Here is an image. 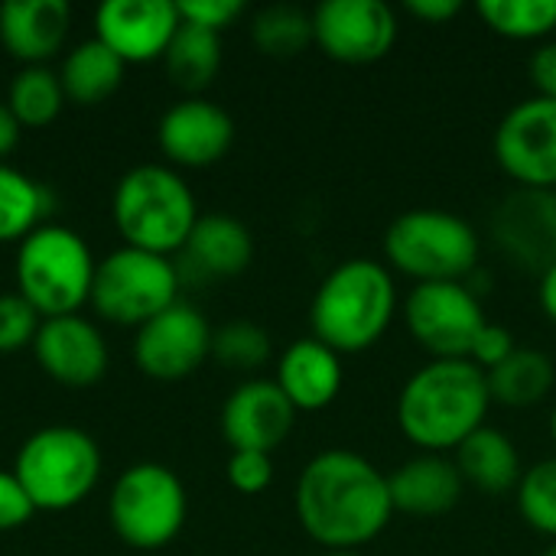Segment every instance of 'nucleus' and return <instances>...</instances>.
Wrapping results in <instances>:
<instances>
[{
    "instance_id": "obj_1",
    "label": "nucleus",
    "mask_w": 556,
    "mask_h": 556,
    "mask_svg": "<svg viewBox=\"0 0 556 556\" xmlns=\"http://www.w3.org/2000/svg\"><path fill=\"white\" fill-rule=\"evenodd\" d=\"M293 505L303 531L329 551L365 547L394 518L388 476L349 450L313 456L300 472Z\"/></svg>"
},
{
    "instance_id": "obj_2",
    "label": "nucleus",
    "mask_w": 556,
    "mask_h": 556,
    "mask_svg": "<svg viewBox=\"0 0 556 556\" xmlns=\"http://www.w3.org/2000/svg\"><path fill=\"white\" fill-rule=\"evenodd\" d=\"M489 378L469 358H433L407 378L397 397V427L424 453H456L485 427Z\"/></svg>"
},
{
    "instance_id": "obj_3",
    "label": "nucleus",
    "mask_w": 556,
    "mask_h": 556,
    "mask_svg": "<svg viewBox=\"0 0 556 556\" xmlns=\"http://www.w3.org/2000/svg\"><path fill=\"white\" fill-rule=\"evenodd\" d=\"M397 313V287L384 264L371 257L342 261L319 283L309 326L313 339L339 355H355L381 342Z\"/></svg>"
},
{
    "instance_id": "obj_4",
    "label": "nucleus",
    "mask_w": 556,
    "mask_h": 556,
    "mask_svg": "<svg viewBox=\"0 0 556 556\" xmlns=\"http://www.w3.org/2000/svg\"><path fill=\"white\" fill-rule=\"evenodd\" d=\"M195 222L192 189L166 166H137L114 189V225L124 248L169 257L186 248Z\"/></svg>"
},
{
    "instance_id": "obj_5",
    "label": "nucleus",
    "mask_w": 556,
    "mask_h": 556,
    "mask_svg": "<svg viewBox=\"0 0 556 556\" xmlns=\"http://www.w3.org/2000/svg\"><path fill=\"white\" fill-rule=\"evenodd\" d=\"M476 228L443 208H410L384 231V257L417 283H463L479 264Z\"/></svg>"
},
{
    "instance_id": "obj_6",
    "label": "nucleus",
    "mask_w": 556,
    "mask_h": 556,
    "mask_svg": "<svg viewBox=\"0 0 556 556\" xmlns=\"http://www.w3.org/2000/svg\"><path fill=\"white\" fill-rule=\"evenodd\" d=\"M94 270L98 264L81 235L62 225H39L16 254L20 296L46 319L75 316L91 300Z\"/></svg>"
},
{
    "instance_id": "obj_7",
    "label": "nucleus",
    "mask_w": 556,
    "mask_h": 556,
    "mask_svg": "<svg viewBox=\"0 0 556 556\" xmlns=\"http://www.w3.org/2000/svg\"><path fill=\"white\" fill-rule=\"evenodd\" d=\"M13 476L36 511H65L91 495L101 476L98 443L75 427H46L16 453Z\"/></svg>"
},
{
    "instance_id": "obj_8",
    "label": "nucleus",
    "mask_w": 556,
    "mask_h": 556,
    "mask_svg": "<svg viewBox=\"0 0 556 556\" xmlns=\"http://www.w3.org/2000/svg\"><path fill=\"white\" fill-rule=\"evenodd\" d=\"M173 303H179V270L169 257L121 248L94 270L91 306L117 326H143Z\"/></svg>"
},
{
    "instance_id": "obj_9",
    "label": "nucleus",
    "mask_w": 556,
    "mask_h": 556,
    "mask_svg": "<svg viewBox=\"0 0 556 556\" xmlns=\"http://www.w3.org/2000/svg\"><path fill=\"white\" fill-rule=\"evenodd\" d=\"M111 525L137 551L166 547L186 525V489L179 476L160 463L127 469L111 492Z\"/></svg>"
},
{
    "instance_id": "obj_10",
    "label": "nucleus",
    "mask_w": 556,
    "mask_h": 556,
    "mask_svg": "<svg viewBox=\"0 0 556 556\" xmlns=\"http://www.w3.org/2000/svg\"><path fill=\"white\" fill-rule=\"evenodd\" d=\"M404 323L433 358H469L489 319L466 283H417L404 300Z\"/></svg>"
},
{
    "instance_id": "obj_11",
    "label": "nucleus",
    "mask_w": 556,
    "mask_h": 556,
    "mask_svg": "<svg viewBox=\"0 0 556 556\" xmlns=\"http://www.w3.org/2000/svg\"><path fill=\"white\" fill-rule=\"evenodd\" d=\"M495 160L518 189L556 192V101L528 98L515 104L492 140Z\"/></svg>"
},
{
    "instance_id": "obj_12",
    "label": "nucleus",
    "mask_w": 556,
    "mask_h": 556,
    "mask_svg": "<svg viewBox=\"0 0 556 556\" xmlns=\"http://www.w3.org/2000/svg\"><path fill=\"white\" fill-rule=\"evenodd\" d=\"M397 16L384 0H326L313 10V42L336 62L371 65L397 42Z\"/></svg>"
},
{
    "instance_id": "obj_13",
    "label": "nucleus",
    "mask_w": 556,
    "mask_h": 556,
    "mask_svg": "<svg viewBox=\"0 0 556 556\" xmlns=\"http://www.w3.org/2000/svg\"><path fill=\"white\" fill-rule=\"evenodd\" d=\"M212 326L195 306L173 303L166 313L140 326L134 358L143 375L160 381H179L212 355Z\"/></svg>"
},
{
    "instance_id": "obj_14",
    "label": "nucleus",
    "mask_w": 556,
    "mask_h": 556,
    "mask_svg": "<svg viewBox=\"0 0 556 556\" xmlns=\"http://www.w3.org/2000/svg\"><path fill=\"white\" fill-rule=\"evenodd\" d=\"M495 244L521 267L544 274L556 264V192L554 189H515L492 215Z\"/></svg>"
},
{
    "instance_id": "obj_15",
    "label": "nucleus",
    "mask_w": 556,
    "mask_h": 556,
    "mask_svg": "<svg viewBox=\"0 0 556 556\" xmlns=\"http://www.w3.org/2000/svg\"><path fill=\"white\" fill-rule=\"evenodd\" d=\"M179 23L173 0H108L94 13V39H101L124 65L153 62L166 55Z\"/></svg>"
},
{
    "instance_id": "obj_16",
    "label": "nucleus",
    "mask_w": 556,
    "mask_h": 556,
    "mask_svg": "<svg viewBox=\"0 0 556 556\" xmlns=\"http://www.w3.org/2000/svg\"><path fill=\"white\" fill-rule=\"evenodd\" d=\"M296 407L283 397L277 381H244L222 407V433L231 453H274L293 430Z\"/></svg>"
},
{
    "instance_id": "obj_17",
    "label": "nucleus",
    "mask_w": 556,
    "mask_h": 556,
    "mask_svg": "<svg viewBox=\"0 0 556 556\" xmlns=\"http://www.w3.org/2000/svg\"><path fill=\"white\" fill-rule=\"evenodd\" d=\"M39 368L68 388H88L108 371V345L101 332L81 316L46 319L33 339Z\"/></svg>"
},
{
    "instance_id": "obj_18",
    "label": "nucleus",
    "mask_w": 556,
    "mask_h": 556,
    "mask_svg": "<svg viewBox=\"0 0 556 556\" xmlns=\"http://www.w3.org/2000/svg\"><path fill=\"white\" fill-rule=\"evenodd\" d=\"M160 150L179 163V166H212L218 163L231 143H235V121L228 117L225 108L205 101V98H189L173 104L163 121H160Z\"/></svg>"
},
{
    "instance_id": "obj_19",
    "label": "nucleus",
    "mask_w": 556,
    "mask_h": 556,
    "mask_svg": "<svg viewBox=\"0 0 556 556\" xmlns=\"http://www.w3.org/2000/svg\"><path fill=\"white\" fill-rule=\"evenodd\" d=\"M394 511L410 518H440L453 511L463 498V476L450 456L420 453L388 476Z\"/></svg>"
},
{
    "instance_id": "obj_20",
    "label": "nucleus",
    "mask_w": 556,
    "mask_h": 556,
    "mask_svg": "<svg viewBox=\"0 0 556 556\" xmlns=\"http://www.w3.org/2000/svg\"><path fill=\"white\" fill-rule=\"evenodd\" d=\"M277 388L283 397L300 410H323L329 407L345 381L342 355L323 345L319 339H300L287 345L277 362Z\"/></svg>"
},
{
    "instance_id": "obj_21",
    "label": "nucleus",
    "mask_w": 556,
    "mask_h": 556,
    "mask_svg": "<svg viewBox=\"0 0 556 556\" xmlns=\"http://www.w3.org/2000/svg\"><path fill=\"white\" fill-rule=\"evenodd\" d=\"M68 20L65 0H7L0 7V42L13 59L42 65L62 49Z\"/></svg>"
},
{
    "instance_id": "obj_22",
    "label": "nucleus",
    "mask_w": 556,
    "mask_h": 556,
    "mask_svg": "<svg viewBox=\"0 0 556 556\" xmlns=\"http://www.w3.org/2000/svg\"><path fill=\"white\" fill-rule=\"evenodd\" d=\"M453 463H456L463 482L476 485L485 495L518 492V485L525 479V466H521V453H518L515 440L489 424L482 430H476L453 453Z\"/></svg>"
},
{
    "instance_id": "obj_23",
    "label": "nucleus",
    "mask_w": 556,
    "mask_h": 556,
    "mask_svg": "<svg viewBox=\"0 0 556 556\" xmlns=\"http://www.w3.org/2000/svg\"><path fill=\"white\" fill-rule=\"evenodd\" d=\"M186 261L205 277H235L254 257L251 231L231 215H205L186 241Z\"/></svg>"
},
{
    "instance_id": "obj_24",
    "label": "nucleus",
    "mask_w": 556,
    "mask_h": 556,
    "mask_svg": "<svg viewBox=\"0 0 556 556\" xmlns=\"http://www.w3.org/2000/svg\"><path fill=\"white\" fill-rule=\"evenodd\" d=\"M492 401L505 407H534L541 404L556 384L554 358L541 349H515L498 368L485 371Z\"/></svg>"
},
{
    "instance_id": "obj_25",
    "label": "nucleus",
    "mask_w": 556,
    "mask_h": 556,
    "mask_svg": "<svg viewBox=\"0 0 556 556\" xmlns=\"http://www.w3.org/2000/svg\"><path fill=\"white\" fill-rule=\"evenodd\" d=\"M62 91L65 101L75 104H98L104 101L124 78V62L101 42V39H88L81 46H75L65 62H62Z\"/></svg>"
},
{
    "instance_id": "obj_26",
    "label": "nucleus",
    "mask_w": 556,
    "mask_h": 556,
    "mask_svg": "<svg viewBox=\"0 0 556 556\" xmlns=\"http://www.w3.org/2000/svg\"><path fill=\"white\" fill-rule=\"evenodd\" d=\"M166 75L182 91H202L215 81L222 68V39L218 33H208L192 23H179L166 55Z\"/></svg>"
},
{
    "instance_id": "obj_27",
    "label": "nucleus",
    "mask_w": 556,
    "mask_h": 556,
    "mask_svg": "<svg viewBox=\"0 0 556 556\" xmlns=\"http://www.w3.org/2000/svg\"><path fill=\"white\" fill-rule=\"evenodd\" d=\"M49 208V195L39 182L23 176L13 166L0 163V244L23 241L39 228V218Z\"/></svg>"
},
{
    "instance_id": "obj_28",
    "label": "nucleus",
    "mask_w": 556,
    "mask_h": 556,
    "mask_svg": "<svg viewBox=\"0 0 556 556\" xmlns=\"http://www.w3.org/2000/svg\"><path fill=\"white\" fill-rule=\"evenodd\" d=\"M62 104H65L62 78L46 65H26L13 78L7 98V108L13 111L20 127H46L49 121L59 117Z\"/></svg>"
},
{
    "instance_id": "obj_29",
    "label": "nucleus",
    "mask_w": 556,
    "mask_h": 556,
    "mask_svg": "<svg viewBox=\"0 0 556 556\" xmlns=\"http://www.w3.org/2000/svg\"><path fill=\"white\" fill-rule=\"evenodd\" d=\"M479 16L505 39H544L556 29V0H482Z\"/></svg>"
},
{
    "instance_id": "obj_30",
    "label": "nucleus",
    "mask_w": 556,
    "mask_h": 556,
    "mask_svg": "<svg viewBox=\"0 0 556 556\" xmlns=\"http://www.w3.org/2000/svg\"><path fill=\"white\" fill-rule=\"evenodd\" d=\"M251 36L264 55H274V59L300 55L313 42V13L290 7V3H274L254 16Z\"/></svg>"
},
{
    "instance_id": "obj_31",
    "label": "nucleus",
    "mask_w": 556,
    "mask_h": 556,
    "mask_svg": "<svg viewBox=\"0 0 556 556\" xmlns=\"http://www.w3.org/2000/svg\"><path fill=\"white\" fill-rule=\"evenodd\" d=\"M515 495L528 528L556 541V456L525 469V479Z\"/></svg>"
},
{
    "instance_id": "obj_32",
    "label": "nucleus",
    "mask_w": 556,
    "mask_h": 556,
    "mask_svg": "<svg viewBox=\"0 0 556 556\" xmlns=\"http://www.w3.org/2000/svg\"><path fill=\"white\" fill-rule=\"evenodd\" d=\"M212 355L235 371H254L270 358V336L254 323H228L212 336Z\"/></svg>"
},
{
    "instance_id": "obj_33",
    "label": "nucleus",
    "mask_w": 556,
    "mask_h": 556,
    "mask_svg": "<svg viewBox=\"0 0 556 556\" xmlns=\"http://www.w3.org/2000/svg\"><path fill=\"white\" fill-rule=\"evenodd\" d=\"M39 326V313L20 293L0 296V352H20L23 345H33Z\"/></svg>"
},
{
    "instance_id": "obj_34",
    "label": "nucleus",
    "mask_w": 556,
    "mask_h": 556,
    "mask_svg": "<svg viewBox=\"0 0 556 556\" xmlns=\"http://www.w3.org/2000/svg\"><path fill=\"white\" fill-rule=\"evenodd\" d=\"M228 482L241 492V495H261L270 482H274V459L270 453H231L228 459Z\"/></svg>"
},
{
    "instance_id": "obj_35",
    "label": "nucleus",
    "mask_w": 556,
    "mask_h": 556,
    "mask_svg": "<svg viewBox=\"0 0 556 556\" xmlns=\"http://www.w3.org/2000/svg\"><path fill=\"white\" fill-rule=\"evenodd\" d=\"M176 10L182 23L202 26L208 33H222L244 13V3L241 0H179Z\"/></svg>"
},
{
    "instance_id": "obj_36",
    "label": "nucleus",
    "mask_w": 556,
    "mask_h": 556,
    "mask_svg": "<svg viewBox=\"0 0 556 556\" xmlns=\"http://www.w3.org/2000/svg\"><path fill=\"white\" fill-rule=\"evenodd\" d=\"M515 336L505 329V326H498V323H485V329L479 332V339L472 342V352H469V362L472 365H479L482 371H492V368H498L505 358H511L515 355Z\"/></svg>"
},
{
    "instance_id": "obj_37",
    "label": "nucleus",
    "mask_w": 556,
    "mask_h": 556,
    "mask_svg": "<svg viewBox=\"0 0 556 556\" xmlns=\"http://www.w3.org/2000/svg\"><path fill=\"white\" fill-rule=\"evenodd\" d=\"M33 515H36V505L20 485V479L13 472H0V531L23 528Z\"/></svg>"
},
{
    "instance_id": "obj_38",
    "label": "nucleus",
    "mask_w": 556,
    "mask_h": 556,
    "mask_svg": "<svg viewBox=\"0 0 556 556\" xmlns=\"http://www.w3.org/2000/svg\"><path fill=\"white\" fill-rule=\"evenodd\" d=\"M531 81L538 88V98L556 101V42H544L534 55H531Z\"/></svg>"
},
{
    "instance_id": "obj_39",
    "label": "nucleus",
    "mask_w": 556,
    "mask_h": 556,
    "mask_svg": "<svg viewBox=\"0 0 556 556\" xmlns=\"http://www.w3.org/2000/svg\"><path fill=\"white\" fill-rule=\"evenodd\" d=\"M459 10H463L459 0H410V3H407V13H414V16L424 20V23H446V20H453Z\"/></svg>"
},
{
    "instance_id": "obj_40",
    "label": "nucleus",
    "mask_w": 556,
    "mask_h": 556,
    "mask_svg": "<svg viewBox=\"0 0 556 556\" xmlns=\"http://www.w3.org/2000/svg\"><path fill=\"white\" fill-rule=\"evenodd\" d=\"M20 121L13 117V111L7 104H0V156H7L16 143H20Z\"/></svg>"
},
{
    "instance_id": "obj_41",
    "label": "nucleus",
    "mask_w": 556,
    "mask_h": 556,
    "mask_svg": "<svg viewBox=\"0 0 556 556\" xmlns=\"http://www.w3.org/2000/svg\"><path fill=\"white\" fill-rule=\"evenodd\" d=\"M538 296H541V309H544V316H547V319L556 326V264L541 274V290H538Z\"/></svg>"
},
{
    "instance_id": "obj_42",
    "label": "nucleus",
    "mask_w": 556,
    "mask_h": 556,
    "mask_svg": "<svg viewBox=\"0 0 556 556\" xmlns=\"http://www.w3.org/2000/svg\"><path fill=\"white\" fill-rule=\"evenodd\" d=\"M326 556H362V554H355V551H329Z\"/></svg>"
},
{
    "instance_id": "obj_43",
    "label": "nucleus",
    "mask_w": 556,
    "mask_h": 556,
    "mask_svg": "<svg viewBox=\"0 0 556 556\" xmlns=\"http://www.w3.org/2000/svg\"><path fill=\"white\" fill-rule=\"evenodd\" d=\"M551 437H554V443H556V407H554V417H551Z\"/></svg>"
},
{
    "instance_id": "obj_44",
    "label": "nucleus",
    "mask_w": 556,
    "mask_h": 556,
    "mask_svg": "<svg viewBox=\"0 0 556 556\" xmlns=\"http://www.w3.org/2000/svg\"><path fill=\"white\" fill-rule=\"evenodd\" d=\"M541 556H556V541H554V544H551V547H547V551H544V554H541Z\"/></svg>"
}]
</instances>
